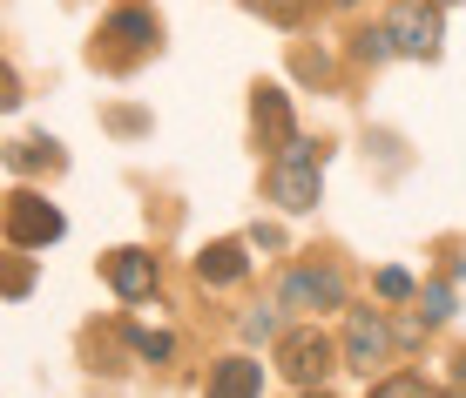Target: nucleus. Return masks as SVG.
<instances>
[{"label": "nucleus", "instance_id": "39448f33", "mask_svg": "<svg viewBox=\"0 0 466 398\" xmlns=\"http://www.w3.org/2000/svg\"><path fill=\"white\" fill-rule=\"evenodd\" d=\"M102 277H108V291H116L122 304H142V297H156V284H163V264L142 244H122V250L102 257Z\"/></svg>", "mask_w": 466, "mask_h": 398}, {"label": "nucleus", "instance_id": "0eeeda50", "mask_svg": "<svg viewBox=\"0 0 466 398\" xmlns=\"http://www.w3.org/2000/svg\"><path fill=\"white\" fill-rule=\"evenodd\" d=\"M385 27L399 35V55L440 61V7H432V0H399V7L385 14Z\"/></svg>", "mask_w": 466, "mask_h": 398}, {"label": "nucleus", "instance_id": "393cba45", "mask_svg": "<svg viewBox=\"0 0 466 398\" xmlns=\"http://www.w3.org/2000/svg\"><path fill=\"white\" fill-rule=\"evenodd\" d=\"M325 7H359V0H325Z\"/></svg>", "mask_w": 466, "mask_h": 398}, {"label": "nucleus", "instance_id": "4be33fe9", "mask_svg": "<svg viewBox=\"0 0 466 398\" xmlns=\"http://www.w3.org/2000/svg\"><path fill=\"white\" fill-rule=\"evenodd\" d=\"M426 338V317H399V344H420Z\"/></svg>", "mask_w": 466, "mask_h": 398}, {"label": "nucleus", "instance_id": "5701e85b", "mask_svg": "<svg viewBox=\"0 0 466 398\" xmlns=\"http://www.w3.org/2000/svg\"><path fill=\"white\" fill-rule=\"evenodd\" d=\"M446 392L466 398V352H453V378H446Z\"/></svg>", "mask_w": 466, "mask_h": 398}, {"label": "nucleus", "instance_id": "9d476101", "mask_svg": "<svg viewBox=\"0 0 466 398\" xmlns=\"http://www.w3.org/2000/svg\"><path fill=\"white\" fill-rule=\"evenodd\" d=\"M203 398H264V364H257L250 352L210 364V385H203Z\"/></svg>", "mask_w": 466, "mask_h": 398}, {"label": "nucleus", "instance_id": "f3484780", "mask_svg": "<svg viewBox=\"0 0 466 398\" xmlns=\"http://www.w3.org/2000/svg\"><path fill=\"white\" fill-rule=\"evenodd\" d=\"M420 317L426 324H446V317H453V277H432L420 291Z\"/></svg>", "mask_w": 466, "mask_h": 398}, {"label": "nucleus", "instance_id": "f8f14e48", "mask_svg": "<svg viewBox=\"0 0 466 398\" xmlns=\"http://www.w3.org/2000/svg\"><path fill=\"white\" fill-rule=\"evenodd\" d=\"M351 55H359L365 61V68H385V61H399V35H392V27H359V35H351Z\"/></svg>", "mask_w": 466, "mask_h": 398}, {"label": "nucleus", "instance_id": "423d86ee", "mask_svg": "<svg viewBox=\"0 0 466 398\" xmlns=\"http://www.w3.org/2000/svg\"><path fill=\"white\" fill-rule=\"evenodd\" d=\"M392 338L399 331H385V311H345V364L351 372L372 378L385 358H392Z\"/></svg>", "mask_w": 466, "mask_h": 398}, {"label": "nucleus", "instance_id": "a211bd4d", "mask_svg": "<svg viewBox=\"0 0 466 398\" xmlns=\"http://www.w3.org/2000/svg\"><path fill=\"white\" fill-rule=\"evenodd\" d=\"M372 291L385 297V304H406V297H420V284H412V270H399V264H385L379 277H372Z\"/></svg>", "mask_w": 466, "mask_h": 398}, {"label": "nucleus", "instance_id": "1a4fd4ad", "mask_svg": "<svg viewBox=\"0 0 466 398\" xmlns=\"http://www.w3.org/2000/svg\"><path fill=\"white\" fill-rule=\"evenodd\" d=\"M197 277L223 291V284H244L250 277V236H223V244H203L197 250Z\"/></svg>", "mask_w": 466, "mask_h": 398}, {"label": "nucleus", "instance_id": "ddd939ff", "mask_svg": "<svg viewBox=\"0 0 466 398\" xmlns=\"http://www.w3.org/2000/svg\"><path fill=\"white\" fill-rule=\"evenodd\" d=\"M365 398H453V392H440L432 378H420V372H385Z\"/></svg>", "mask_w": 466, "mask_h": 398}, {"label": "nucleus", "instance_id": "dca6fc26", "mask_svg": "<svg viewBox=\"0 0 466 398\" xmlns=\"http://www.w3.org/2000/svg\"><path fill=\"white\" fill-rule=\"evenodd\" d=\"M35 163H47V169L61 163V142H55V135H35V142H14V149H7V169H14V176H21V169H35Z\"/></svg>", "mask_w": 466, "mask_h": 398}, {"label": "nucleus", "instance_id": "9b49d317", "mask_svg": "<svg viewBox=\"0 0 466 398\" xmlns=\"http://www.w3.org/2000/svg\"><path fill=\"white\" fill-rule=\"evenodd\" d=\"M102 41H122L128 55H142V47L163 41V21H156L149 7H116V14L102 21Z\"/></svg>", "mask_w": 466, "mask_h": 398}, {"label": "nucleus", "instance_id": "4468645a", "mask_svg": "<svg viewBox=\"0 0 466 398\" xmlns=\"http://www.w3.org/2000/svg\"><path fill=\"white\" fill-rule=\"evenodd\" d=\"M237 331H244V344H278L284 338V304H250Z\"/></svg>", "mask_w": 466, "mask_h": 398}, {"label": "nucleus", "instance_id": "6ab92c4d", "mask_svg": "<svg viewBox=\"0 0 466 398\" xmlns=\"http://www.w3.org/2000/svg\"><path fill=\"white\" fill-rule=\"evenodd\" d=\"M311 7L318 0H250V14H264V21H278V27H304Z\"/></svg>", "mask_w": 466, "mask_h": 398}, {"label": "nucleus", "instance_id": "f03ea898", "mask_svg": "<svg viewBox=\"0 0 466 398\" xmlns=\"http://www.w3.org/2000/svg\"><path fill=\"white\" fill-rule=\"evenodd\" d=\"M339 344L318 331V317H304V324H284V338H278V372L291 378V385L304 392V385H325L331 372H339Z\"/></svg>", "mask_w": 466, "mask_h": 398}, {"label": "nucleus", "instance_id": "7ed1b4c3", "mask_svg": "<svg viewBox=\"0 0 466 398\" xmlns=\"http://www.w3.org/2000/svg\"><path fill=\"white\" fill-rule=\"evenodd\" d=\"M345 297H351V284H345L339 264H291V270H284V284H278V304L298 311V317L345 311Z\"/></svg>", "mask_w": 466, "mask_h": 398}, {"label": "nucleus", "instance_id": "2eb2a0df", "mask_svg": "<svg viewBox=\"0 0 466 398\" xmlns=\"http://www.w3.org/2000/svg\"><path fill=\"white\" fill-rule=\"evenodd\" d=\"M128 352H136L142 364H169L176 338H169V331H149V324H128Z\"/></svg>", "mask_w": 466, "mask_h": 398}, {"label": "nucleus", "instance_id": "6e6552de", "mask_svg": "<svg viewBox=\"0 0 466 398\" xmlns=\"http://www.w3.org/2000/svg\"><path fill=\"white\" fill-rule=\"evenodd\" d=\"M250 129H257V142H264L270 155H278V149H291V142H298L291 95H284V88H257V95H250Z\"/></svg>", "mask_w": 466, "mask_h": 398}, {"label": "nucleus", "instance_id": "412c9836", "mask_svg": "<svg viewBox=\"0 0 466 398\" xmlns=\"http://www.w3.org/2000/svg\"><path fill=\"white\" fill-rule=\"evenodd\" d=\"M250 250H264V257H278V250H284V236H278V230H264V223H257V230H250Z\"/></svg>", "mask_w": 466, "mask_h": 398}, {"label": "nucleus", "instance_id": "b1692460", "mask_svg": "<svg viewBox=\"0 0 466 398\" xmlns=\"http://www.w3.org/2000/svg\"><path fill=\"white\" fill-rule=\"evenodd\" d=\"M298 398H331V392H325V385H304V392H298Z\"/></svg>", "mask_w": 466, "mask_h": 398}, {"label": "nucleus", "instance_id": "f257e3e1", "mask_svg": "<svg viewBox=\"0 0 466 398\" xmlns=\"http://www.w3.org/2000/svg\"><path fill=\"white\" fill-rule=\"evenodd\" d=\"M264 189H270V203H278L284 216H311V210H318V196H325V155H318L311 142L298 135L291 149L270 155Z\"/></svg>", "mask_w": 466, "mask_h": 398}, {"label": "nucleus", "instance_id": "aec40b11", "mask_svg": "<svg viewBox=\"0 0 466 398\" xmlns=\"http://www.w3.org/2000/svg\"><path fill=\"white\" fill-rule=\"evenodd\" d=\"M27 291H35V264H27L21 250H14V264H7V297H14V304H21Z\"/></svg>", "mask_w": 466, "mask_h": 398}, {"label": "nucleus", "instance_id": "a878e982", "mask_svg": "<svg viewBox=\"0 0 466 398\" xmlns=\"http://www.w3.org/2000/svg\"><path fill=\"white\" fill-rule=\"evenodd\" d=\"M432 7H453V0H432Z\"/></svg>", "mask_w": 466, "mask_h": 398}, {"label": "nucleus", "instance_id": "20e7f679", "mask_svg": "<svg viewBox=\"0 0 466 398\" xmlns=\"http://www.w3.org/2000/svg\"><path fill=\"white\" fill-rule=\"evenodd\" d=\"M61 230H68V216L47 196H35V189L7 196V250H47V244H61Z\"/></svg>", "mask_w": 466, "mask_h": 398}]
</instances>
